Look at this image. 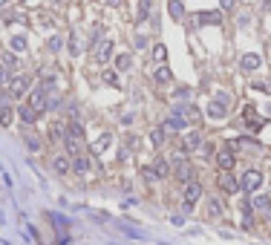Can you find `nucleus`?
Returning <instances> with one entry per match:
<instances>
[{"instance_id": "20e7f679", "label": "nucleus", "mask_w": 271, "mask_h": 245, "mask_svg": "<svg viewBox=\"0 0 271 245\" xmlns=\"http://www.w3.org/2000/svg\"><path fill=\"white\" fill-rule=\"evenodd\" d=\"M231 147H234V150H245L248 156H260L263 153V144H257V142H251V139H234Z\"/></svg>"}, {"instance_id": "72a5a7b5", "label": "nucleus", "mask_w": 271, "mask_h": 245, "mask_svg": "<svg viewBox=\"0 0 271 245\" xmlns=\"http://www.w3.org/2000/svg\"><path fill=\"white\" fill-rule=\"evenodd\" d=\"M15 63H18V58H15V52H3V66H6V69H12Z\"/></svg>"}, {"instance_id": "c85d7f7f", "label": "nucleus", "mask_w": 271, "mask_h": 245, "mask_svg": "<svg viewBox=\"0 0 271 245\" xmlns=\"http://www.w3.org/2000/svg\"><path fill=\"white\" fill-rule=\"evenodd\" d=\"M153 58H156L159 63H165V58H167V49H165L162 43H156V46H153Z\"/></svg>"}, {"instance_id": "2eb2a0df", "label": "nucleus", "mask_w": 271, "mask_h": 245, "mask_svg": "<svg viewBox=\"0 0 271 245\" xmlns=\"http://www.w3.org/2000/svg\"><path fill=\"white\" fill-rule=\"evenodd\" d=\"M254 208L266 216V219H271V199L269 196H257V199H254Z\"/></svg>"}, {"instance_id": "423d86ee", "label": "nucleus", "mask_w": 271, "mask_h": 245, "mask_svg": "<svg viewBox=\"0 0 271 245\" xmlns=\"http://www.w3.org/2000/svg\"><path fill=\"white\" fill-rule=\"evenodd\" d=\"M173 176H176L179 182H190V179H193V167H190V162H188V159H179V162H176Z\"/></svg>"}, {"instance_id": "4c0bfd02", "label": "nucleus", "mask_w": 271, "mask_h": 245, "mask_svg": "<svg viewBox=\"0 0 271 245\" xmlns=\"http://www.w3.org/2000/svg\"><path fill=\"white\" fill-rule=\"evenodd\" d=\"M0 84H9V72H6V66H0Z\"/></svg>"}, {"instance_id": "c756f323", "label": "nucleus", "mask_w": 271, "mask_h": 245, "mask_svg": "<svg viewBox=\"0 0 271 245\" xmlns=\"http://www.w3.org/2000/svg\"><path fill=\"white\" fill-rule=\"evenodd\" d=\"M23 139H26V144H29V150H32V153H38V150H41V142H38L35 136H29V133H23Z\"/></svg>"}, {"instance_id": "a878e982", "label": "nucleus", "mask_w": 271, "mask_h": 245, "mask_svg": "<svg viewBox=\"0 0 271 245\" xmlns=\"http://www.w3.org/2000/svg\"><path fill=\"white\" fill-rule=\"evenodd\" d=\"M153 167H156V173H159V179H165V176L170 173V167H167V162H165V159H156V164H153Z\"/></svg>"}, {"instance_id": "bb28decb", "label": "nucleus", "mask_w": 271, "mask_h": 245, "mask_svg": "<svg viewBox=\"0 0 271 245\" xmlns=\"http://www.w3.org/2000/svg\"><path fill=\"white\" fill-rule=\"evenodd\" d=\"M12 49H15V52H23V49H26V38H23V35H15V38H12Z\"/></svg>"}, {"instance_id": "4be33fe9", "label": "nucleus", "mask_w": 271, "mask_h": 245, "mask_svg": "<svg viewBox=\"0 0 271 245\" xmlns=\"http://www.w3.org/2000/svg\"><path fill=\"white\" fill-rule=\"evenodd\" d=\"M205 211H208V216H213V219L222 216V202H219V199H208V202H205Z\"/></svg>"}, {"instance_id": "aec40b11", "label": "nucleus", "mask_w": 271, "mask_h": 245, "mask_svg": "<svg viewBox=\"0 0 271 245\" xmlns=\"http://www.w3.org/2000/svg\"><path fill=\"white\" fill-rule=\"evenodd\" d=\"M110 142H113V133H104V136H98V139L92 142L90 150H92V153H101V150H104V147H107Z\"/></svg>"}, {"instance_id": "c9c22d12", "label": "nucleus", "mask_w": 271, "mask_h": 245, "mask_svg": "<svg viewBox=\"0 0 271 245\" xmlns=\"http://www.w3.org/2000/svg\"><path fill=\"white\" fill-rule=\"evenodd\" d=\"M145 179H147V182H156V179H159V173H156V167H145Z\"/></svg>"}, {"instance_id": "f704fd0d", "label": "nucleus", "mask_w": 271, "mask_h": 245, "mask_svg": "<svg viewBox=\"0 0 271 245\" xmlns=\"http://www.w3.org/2000/svg\"><path fill=\"white\" fill-rule=\"evenodd\" d=\"M104 84H110V87H119V75L107 69V72H104Z\"/></svg>"}, {"instance_id": "cd10ccee", "label": "nucleus", "mask_w": 271, "mask_h": 245, "mask_svg": "<svg viewBox=\"0 0 271 245\" xmlns=\"http://www.w3.org/2000/svg\"><path fill=\"white\" fill-rule=\"evenodd\" d=\"M49 130H52V133H49V139H52V142H61V139L66 136V133H63V124H52Z\"/></svg>"}, {"instance_id": "f8f14e48", "label": "nucleus", "mask_w": 271, "mask_h": 245, "mask_svg": "<svg viewBox=\"0 0 271 245\" xmlns=\"http://www.w3.org/2000/svg\"><path fill=\"white\" fill-rule=\"evenodd\" d=\"M245 122L251 124V130H263L266 119H263V116H257V113H254V107L248 104V107H245Z\"/></svg>"}, {"instance_id": "b1692460", "label": "nucleus", "mask_w": 271, "mask_h": 245, "mask_svg": "<svg viewBox=\"0 0 271 245\" xmlns=\"http://www.w3.org/2000/svg\"><path fill=\"white\" fill-rule=\"evenodd\" d=\"M165 130H176V133H182V130H185V119H182V116L167 119V122H165Z\"/></svg>"}, {"instance_id": "dca6fc26", "label": "nucleus", "mask_w": 271, "mask_h": 245, "mask_svg": "<svg viewBox=\"0 0 271 245\" xmlns=\"http://www.w3.org/2000/svg\"><path fill=\"white\" fill-rule=\"evenodd\" d=\"M167 12H170L173 20H182V18H185V6H182V0H167Z\"/></svg>"}, {"instance_id": "9b49d317", "label": "nucleus", "mask_w": 271, "mask_h": 245, "mask_svg": "<svg viewBox=\"0 0 271 245\" xmlns=\"http://www.w3.org/2000/svg\"><path fill=\"white\" fill-rule=\"evenodd\" d=\"M202 144V136L196 133V130H190V133H185V139H182V147L185 150H196Z\"/></svg>"}, {"instance_id": "393cba45", "label": "nucleus", "mask_w": 271, "mask_h": 245, "mask_svg": "<svg viewBox=\"0 0 271 245\" xmlns=\"http://www.w3.org/2000/svg\"><path fill=\"white\" fill-rule=\"evenodd\" d=\"M72 170H75V173H87V170H90V162L84 159V153L75 156V162H72Z\"/></svg>"}, {"instance_id": "79ce46f5", "label": "nucleus", "mask_w": 271, "mask_h": 245, "mask_svg": "<svg viewBox=\"0 0 271 245\" xmlns=\"http://www.w3.org/2000/svg\"><path fill=\"white\" fill-rule=\"evenodd\" d=\"M58 3H61V0H58Z\"/></svg>"}, {"instance_id": "4468645a", "label": "nucleus", "mask_w": 271, "mask_h": 245, "mask_svg": "<svg viewBox=\"0 0 271 245\" xmlns=\"http://www.w3.org/2000/svg\"><path fill=\"white\" fill-rule=\"evenodd\" d=\"M52 167H55V173H61V176H66V173L72 170V162H69L66 156H55V159H52Z\"/></svg>"}, {"instance_id": "0eeeda50", "label": "nucleus", "mask_w": 271, "mask_h": 245, "mask_svg": "<svg viewBox=\"0 0 271 245\" xmlns=\"http://www.w3.org/2000/svg\"><path fill=\"white\" fill-rule=\"evenodd\" d=\"M219 187H222L225 193H237V190H240V179H237V176H231V170H222V176H219Z\"/></svg>"}, {"instance_id": "6e6552de", "label": "nucleus", "mask_w": 271, "mask_h": 245, "mask_svg": "<svg viewBox=\"0 0 271 245\" xmlns=\"http://www.w3.org/2000/svg\"><path fill=\"white\" fill-rule=\"evenodd\" d=\"M110 55H113V38H104V41H98V46H95V58L101 63L110 61Z\"/></svg>"}, {"instance_id": "7c9ffc66", "label": "nucleus", "mask_w": 271, "mask_h": 245, "mask_svg": "<svg viewBox=\"0 0 271 245\" xmlns=\"http://www.w3.org/2000/svg\"><path fill=\"white\" fill-rule=\"evenodd\" d=\"M69 52H72V55H81V41H78V35L69 38Z\"/></svg>"}, {"instance_id": "412c9836", "label": "nucleus", "mask_w": 271, "mask_h": 245, "mask_svg": "<svg viewBox=\"0 0 271 245\" xmlns=\"http://www.w3.org/2000/svg\"><path fill=\"white\" fill-rule=\"evenodd\" d=\"M12 122H15V110L3 104V107H0V124H3V127H12Z\"/></svg>"}, {"instance_id": "e433bc0d", "label": "nucleus", "mask_w": 271, "mask_h": 245, "mask_svg": "<svg viewBox=\"0 0 271 245\" xmlns=\"http://www.w3.org/2000/svg\"><path fill=\"white\" fill-rule=\"evenodd\" d=\"M49 49H52V52H58V49H61V38H52V41H49Z\"/></svg>"}, {"instance_id": "f03ea898", "label": "nucleus", "mask_w": 271, "mask_h": 245, "mask_svg": "<svg viewBox=\"0 0 271 245\" xmlns=\"http://www.w3.org/2000/svg\"><path fill=\"white\" fill-rule=\"evenodd\" d=\"M182 199H185V205H190V208H193V205L202 199V184L193 182V179H190V182H185V193H182Z\"/></svg>"}, {"instance_id": "f3484780", "label": "nucleus", "mask_w": 271, "mask_h": 245, "mask_svg": "<svg viewBox=\"0 0 271 245\" xmlns=\"http://www.w3.org/2000/svg\"><path fill=\"white\" fill-rule=\"evenodd\" d=\"M242 69H245V72H254V69H257V66H260V55H254V52H248V55H242Z\"/></svg>"}, {"instance_id": "9d476101", "label": "nucleus", "mask_w": 271, "mask_h": 245, "mask_svg": "<svg viewBox=\"0 0 271 245\" xmlns=\"http://www.w3.org/2000/svg\"><path fill=\"white\" fill-rule=\"evenodd\" d=\"M29 104H32V107H35V110H38V113H41V110H46V92H43V84H41L38 90L32 92Z\"/></svg>"}, {"instance_id": "2f4dec72", "label": "nucleus", "mask_w": 271, "mask_h": 245, "mask_svg": "<svg viewBox=\"0 0 271 245\" xmlns=\"http://www.w3.org/2000/svg\"><path fill=\"white\" fill-rule=\"evenodd\" d=\"M150 142H153V144H156V147H159V144L165 142V130H159V127H156V130H153V133H150Z\"/></svg>"}, {"instance_id": "f257e3e1", "label": "nucleus", "mask_w": 271, "mask_h": 245, "mask_svg": "<svg viewBox=\"0 0 271 245\" xmlns=\"http://www.w3.org/2000/svg\"><path fill=\"white\" fill-rule=\"evenodd\" d=\"M23 92H29V75H12L9 78V95L21 98Z\"/></svg>"}, {"instance_id": "5701e85b", "label": "nucleus", "mask_w": 271, "mask_h": 245, "mask_svg": "<svg viewBox=\"0 0 271 245\" xmlns=\"http://www.w3.org/2000/svg\"><path fill=\"white\" fill-rule=\"evenodd\" d=\"M208 116H211V119H225V116H228V110L222 107V101H213L211 107H208Z\"/></svg>"}, {"instance_id": "473e14b6", "label": "nucleus", "mask_w": 271, "mask_h": 245, "mask_svg": "<svg viewBox=\"0 0 271 245\" xmlns=\"http://www.w3.org/2000/svg\"><path fill=\"white\" fill-rule=\"evenodd\" d=\"M130 63H133L130 55H119V58H116V66H119V69H130Z\"/></svg>"}, {"instance_id": "ddd939ff", "label": "nucleus", "mask_w": 271, "mask_h": 245, "mask_svg": "<svg viewBox=\"0 0 271 245\" xmlns=\"http://www.w3.org/2000/svg\"><path fill=\"white\" fill-rule=\"evenodd\" d=\"M153 78H156V84H170V81H173V72H170L165 63H159L156 72H153Z\"/></svg>"}, {"instance_id": "7ed1b4c3", "label": "nucleus", "mask_w": 271, "mask_h": 245, "mask_svg": "<svg viewBox=\"0 0 271 245\" xmlns=\"http://www.w3.org/2000/svg\"><path fill=\"white\" fill-rule=\"evenodd\" d=\"M260 184H263V173H260V170H245V173L240 176V187L242 190H248V193L257 190Z\"/></svg>"}, {"instance_id": "39448f33", "label": "nucleus", "mask_w": 271, "mask_h": 245, "mask_svg": "<svg viewBox=\"0 0 271 245\" xmlns=\"http://www.w3.org/2000/svg\"><path fill=\"white\" fill-rule=\"evenodd\" d=\"M216 164H219V170H231V167H234V147H231V144H225V147L216 153Z\"/></svg>"}, {"instance_id": "a211bd4d", "label": "nucleus", "mask_w": 271, "mask_h": 245, "mask_svg": "<svg viewBox=\"0 0 271 245\" xmlns=\"http://www.w3.org/2000/svg\"><path fill=\"white\" fill-rule=\"evenodd\" d=\"M150 6H153V0H139V9H136V20L139 23L150 18Z\"/></svg>"}, {"instance_id": "58836bf2", "label": "nucleus", "mask_w": 271, "mask_h": 245, "mask_svg": "<svg viewBox=\"0 0 271 245\" xmlns=\"http://www.w3.org/2000/svg\"><path fill=\"white\" fill-rule=\"evenodd\" d=\"M219 3H222V9H231V6H234L237 0H219Z\"/></svg>"}, {"instance_id": "6ab92c4d", "label": "nucleus", "mask_w": 271, "mask_h": 245, "mask_svg": "<svg viewBox=\"0 0 271 245\" xmlns=\"http://www.w3.org/2000/svg\"><path fill=\"white\" fill-rule=\"evenodd\" d=\"M18 113H21V119H23L26 124H35V122H38V110H35L32 104H23V107H21Z\"/></svg>"}, {"instance_id": "1a4fd4ad", "label": "nucleus", "mask_w": 271, "mask_h": 245, "mask_svg": "<svg viewBox=\"0 0 271 245\" xmlns=\"http://www.w3.org/2000/svg\"><path fill=\"white\" fill-rule=\"evenodd\" d=\"M196 23H202V26H205V23H208V26H216V23H222V15H219V12H199V15H196Z\"/></svg>"}, {"instance_id": "a19ab883", "label": "nucleus", "mask_w": 271, "mask_h": 245, "mask_svg": "<svg viewBox=\"0 0 271 245\" xmlns=\"http://www.w3.org/2000/svg\"><path fill=\"white\" fill-rule=\"evenodd\" d=\"M0 6H6V0H0Z\"/></svg>"}, {"instance_id": "ea45409f", "label": "nucleus", "mask_w": 271, "mask_h": 245, "mask_svg": "<svg viewBox=\"0 0 271 245\" xmlns=\"http://www.w3.org/2000/svg\"><path fill=\"white\" fill-rule=\"evenodd\" d=\"M107 3H110V6H119L121 0H107Z\"/></svg>"}]
</instances>
